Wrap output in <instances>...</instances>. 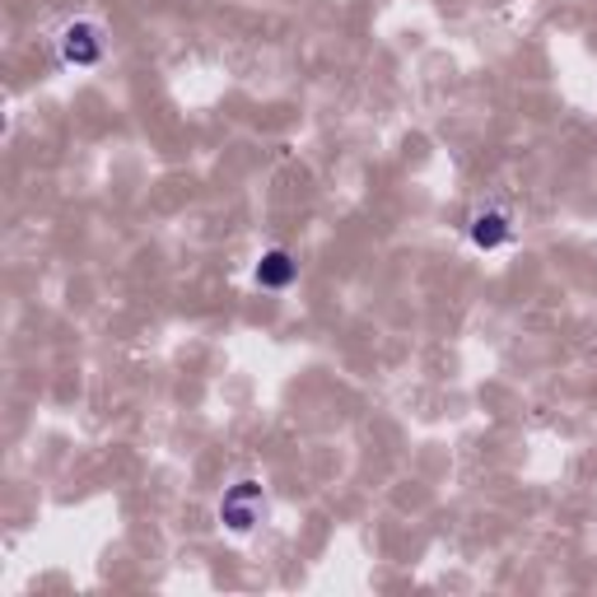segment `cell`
<instances>
[{
	"label": "cell",
	"instance_id": "obj_1",
	"mask_svg": "<svg viewBox=\"0 0 597 597\" xmlns=\"http://www.w3.org/2000/svg\"><path fill=\"white\" fill-rule=\"evenodd\" d=\"M219 518H225V528L233 532H247L262 518V491H257V481H239L233 491L219 499Z\"/></svg>",
	"mask_w": 597,
	"mask_h": 597
},
{
	"label": "cell",
	"instance_id": "obj_2",
	"mask_svg": "<svg viewBox=\"0 0 597 597\" xmlns=\"http://www.w3.org/2000/svg\"><path fill=\"white\" fill-rule=\"evenodd\" d=\"M99 52H103L99 28L93 24H66V34H61V56H66V66H93Z\"/></svg>",
	"mask_w": 597,
	"mask_h": 597
},
{
	"label": "cell",
	"instance_id": "obj_4",
	"mask_svg": "<svg viewBox=\"0 0 597 597\" xmlns=\"http://www.w3.org/2000/svg\"><path fill=\"white\" fill-rule=\"evenodd\" d=\"M290 276H294V262L285 253H266L262 266H257V285H271V290L290 285Z\"/></svg>",
	"mask_w": 597,
	"mask_h": 597
},
{
	"label": "cell",
	"instance_id": "obj_3",
	"mask_svg": "<svg viewBox=\"0 0 597 597\" xmlns=\"http://www.w3.org/2000/svg\"><path fill=\"white\" fill-rule=\"evenodd\" d=\"M513 239V229H509V215H499V211H477L471 215V243L477 247H499V243H509Z\"/></svg>",
	"mask_w": 597,
	"mask_h": 597
}]
</instances>
